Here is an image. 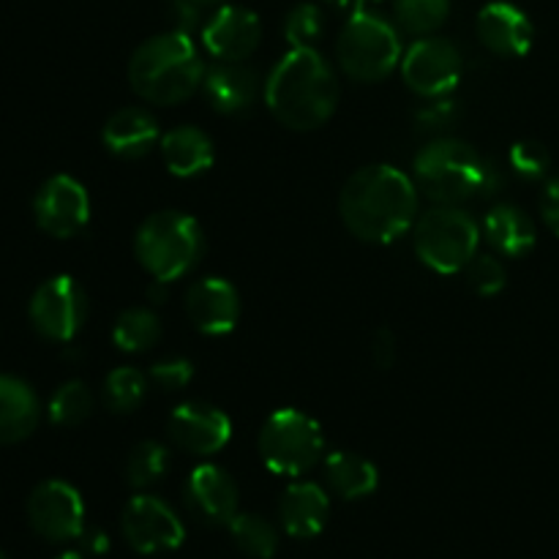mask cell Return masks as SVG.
<instances>
[{
  "instance_id": "6da1fadb",
  "label": "cell",
  "mask_w": 559,
  "mask_h": 559,
  "mask_svg": "<svg viewBox=\"0 0 559 559\" xmlns=\"http://www.w3.org/2000/svg\"><path fill=\"white\" fill-rule=\"evenodd\" d=\"M338 213L364 243H393L418 216V186L391 164H371L344 183Z\"/></svg>"
},
{
  "instance_id": "7a4b0ae2",
  "label": "cell",
  "mask_w": 559,
  "mask_h": 559,
  "mask_svg": "<svg viewBox=\"0 0 559 559\" xmlns=\"http://www.w3.org/2000/svg\"><path fill=\"white\" fill-rule=\"evenodd\" d=\"M265 104L287 129L314 131L336 112L338 80L317 49H289L267 76Z\"/></svg>"
},
{
  "instance_id": "3957f363",
  "label": "cell",
  "mask_w": 559,
  "mask_h": 559,
  "mask_svg": "<svg viewBox=\"0 0 559 559\" xmlns=\"http://www.w3.org/2000/svg\"><path fill=\"white\" fill-rule=\"evenodd\" d=\"M205 71L189 33L167 31L136 47L129 63V82L142 102L173 107L194 96Z\"/></svg>"
},
{
  "instance_id": "277c9868",
  "label": "cell",
  "mask_w": 559,
  "mask_h": 559,
  "mask_svg": "<svg viewBox=\"0 0 559 559\" xmlns=\"http://www.w3.org/2000/svg\"><path fill=\"white\" fill-rule=\"evenodd\" d=\"M205 251V235L197 218L180 211H158L140 224L134 254L153 282H178L194 271Z\"/></svg>"
},
{
  "instance_id": "5b68a950",
  "label": "cell",
  "mask_w": 559,
  "mask_h": 559,
  "mask_svg": "<svg viewBox=\"0 0 559 559\" xmlns=\"http://www.w3.org/2000/svg\"><path fill=\"white\" fill-rule=\"evenodd\" d=\"M486 164L489 158L478 156L469 142L440 136L415 156V186L437 205H459V202L480 197Z\"/></svg>"
},
{
  "instance_id": "8992f818",
  "label": "cell",
  "mask_w": 559,
  "mask_h": 559,
  "mask_svg": "<svg viewBox=\"0 0 559 559\" xmlns=\"http://www.w3.org/2000/svg\"><path fill=\"white\" fill-rule=\"evenodd\" d=\"M336 60L349 80L380 82L402 63V38L385 16L358 9L338 33Z\"/></svg>"
},
{
  "instance_id": "52a82bcc",
  "label": "cell",
  "mask_w": 559,
  "mask_h": 559,
  "mask_svg": "<svg viewBox=\"0 0 559 559\" xmlns=\"http://www.w3.org/2000/svg\"><path fill=\"white\" fill-rule=\"evenodd\" d=\"M257 448L271 473L298 478L322 459L325 435L311 415L287 407L267 415Z\"/></svg>"
},
{
  "instance_id": "ba28073f",
  "label": "cell",
  "mask_w": 559,
  "mask_h": 559,
  "mask_svg": "<svg viewBox=\"0 0 559 559\" xmlns=\"http://www.w3.org/2000/svg\"><path fill=\"white\" fill-rule=\"evenodd\" d=\"M415 254L437 273H459L478 254L480 229L467 211L456 205L431 207L415 224Z\"/></svg>"
},
{
  "instance_id": "9c48e42d",
  "label": "cell",
  "mask_w": 559,
  "mask_h": 559,
  "mask_svg": "<svg viewBox=\"0 0 559 559\" xmlns=\"http://www.w3.org/2000/svg\"><path fill=\"white\" fill-rule=\"evenodd\" d=\"M31 322L49 342H71L85 328L87 295L71 276H52L33 293Z\"/></svg>"
},
{
  "instance_id": "30bf717a",
  "label": "cell",
  "mask_w": 559,
  "mask_h": 559,
  "mask_svg": "<svg viewBox=\"0 0 559 559\" xmlns=\"http://www.w3.org/2000/svg\"><path fill=\"white\" fill-rule=\"evenodd\" d=\"M462 52L442 36H424L404 52L402 76L409 91L424 98H440L456 91L462 80Z\"/></svg>"
},
{
  "instance_id": "8fae6325",
  "label": "cell",
  "mask_w": 559,
  "mask_h": 559,
  "mask_svg": "<svg viewBox=\"0 0 559 559\" xmlns=\"http://www.w3.org/2000/svg\"><path fill=\"white\" fill-rule=\"evenodd\" d=\"M27 522L33 533L49 544L80 540L85 530V502L66 480H44L27 500Z\"/></svg>"
},
{
  "instance_id": "7c38bea8",
  "label": "cell",
  "mask_w": 559,
  "mask_h": 559,
  "mask_svg": "<svg viewBox=\"0 0 559 559\" xmlns=\"http://www.w3.org/2000/svg\"><path fill=\"white\" fill-rule=\"evenodd\" d=\"M126 540L140 555H162L175 551L186 540V527L178 513L153 495L131 497L120 519Z\"/></svg>"
},
{
  "instance_id": "4fadbf2b",
  "label": "cell",
  "mask_w": 559,
  "mask_h": 559,
  "mask_svg": "<svg viewBox=\"0 0 559 559\" xmlns=\"http://www.w3.org/2000/svg\"><path fill=\"white\" fill-rule=\"evenodd\" d=\"M36 224L52 238H74L91 222V197L71 175H55L38 189L33 200Z\"/></svg>"
},
{
  "instance_id": "5bb4252c",
  "label": "cell",
  "mask_w": 559,
  "mask_h": 559,
  "mask_svg": "<svg viewBox=\"0 0 559 559\" xmlns=\"http://www.w3.org/2000/svg\"><path fill=\"white\" fill-rule=\"evenodd\" d=\"M169 437L180 451L194 453V456H213L233 437V420L213 404L186 402L169 415Z\"/></svg>"
},
{
  "instance_id": "9a60e30c",
  "label": "cell",
  "mask_w": 559,
  "mask_h": 559,
  "mask_svg": "<svg viewBox=\"0 0 559 559\" xmlns=\"http://www.w3.org/2000/svg\"><path fill=\"white\" fill-rule=\"evenodd\" d=\"M260 16L243 5H222L207 16L205 27H202L205 49L224 63H243L260 47Z\"/></svg>"
},
{
  "instance_id": "2e32d148",
  "label": "cell",
  "mask_w": 559,
  "mask_h": 559,
  "mask_svg": "<svg viewBox=\"0 0 559 559\" xmlns=\"http://www.w3.org/2000/svg\"><path fill=\"white\" fill-rule=\"evenodd\" d=\"M238 484L227 469L216 464H200L191 469L186 480V506L202 524L229 527V522L238 516Z\"/></svg>"
},
{
  "instance_id": "e0dca14e",
  "label": "cell",
  "mask_w": 559,
  "mask_h": 559,
  "mask_svg": "<svg viewBox=\"0 0 559 559\" xmlns=\"http://www.w3.org/2000/svg\"><path fill=\"white\" fill-rule=\"evenodd\" d=\"M186 317L205 336H227L240 320V295L233 282L205 276L186 293Z\"/></svg>"
},
{
  "instance_id": "ac0fdd59",
  "label": "cell",
  "mask_w": 559,
  "mask_h": 559,
  "mask_svg": "<svg viewBox=\"0 0 559 559\" xmlns=\"http://www.w3.org/2000/svg\"><path fill=\"white\" fill-rule=\"evenodd\" d=\"M478 38L489 52L502 55V58H522L533 47L535 27L519 5L495 0L480 9Z\"/></svg>"
},
{
  "instance_id": "d6986e66",
  "label": "cell",
  "mask_w": 559,
  "mask_h": 559,
  "mask_svg": "<svg viewBox=\"0 0 559 559\" xmlns=\"http://www.w3.org/2000/svg\"><path fill=\"white\" fill-rule=\"evenodd\" d=\"M328 516H331V500H328L325 489L309 484V480L287 486L282 502H278V519L289 538H317L325 530Z\"/></svg>"
},
{
  "instance_id": "ffe728a7",
  "label": "cell",
  "mask_w": 559,
  "mask_h": 559,
  "mask_svg": "<svg viewBox=\"0 0 559 559\" xmlns=\"http://www.w3.org/2000/svg\"><path fill=\"white\" fill-rule=\"evenodd\" d=\"M104 147L118 158H142L162 142L156 118L142 107H123L104 123Z\"/></svg>"
},
{
  "instance_id": "44dd1931",
  "label": "cell",
  "mask_w": 559,
  "mask_h": 559,
  "mask_svg": "<svg viewBox=\"0 0 559 559\" xmlns=\"http://www.w3.org/2000/svg\"><path fill=\"white\" fill-rule=\"evenodd\" d=\"M41 404L25 380L0 374V445H16L36 431Z\"/></svg>"
},
{
  "instance_id": "7402d4cb",
  "label": "cell",
  "mask_w": 559,
  "mask_h": 559,
  "mask_svg": "<svg viewBox=\"0 0 559 559\" xmlns=\"http://www.w3.org/2000/svg\"><path fill=\"white\" fill-rule=\"evenodd\" d=\"M207 104L222 115H240L257 102V74L246 63H218L202 80Z\"/></svg>"
},
{
  "instance_id": "603a6c76",
  "label": "cell",
  "mask_w": 559,
  "mask_h": 559,
  "mask_svg": "<svg viewBox=\"0 0 559 559\" xmlns=\"http://www.w3.org/2000/svg\"><path fill=\"white\" fill-rule=\"evenodd\" d=\"M162 158L175 178H197L205 169H211L216 158L213 140L197 126H180V129L167 131L158 142Z\"/></svg>"
},
{
  "instance_id": "cb8c5ba5",
  "label": "cell",
  "mask_w": 559,
  "mask_h": 559,
  "mask_svg": "<svg viewBox=\"0 0 559 559\" xmlns=\"http://www.w3.org/2000/svg\"><path fill=\"white\" fill-rule=\"evenodd\" d=\"M484 235L491 249L500 251L502 257H527L538 243V229L535 222L516 205H495L484 218Z\"/></svg>"
},
{
  "instance_id": "d4e9b609",
  "label": "cell",
  "mask_w": 559,
  "mask_h": 559,
  "mask_svg": "<svg viewBox=\"0 0 559 559\" xmlns=\"http://www.w3.org/2000/svg\"><path fill=\"white\" fill-rule=\"evenodd\" d=\"M325 480L333 495L355 502L374 495L377 486H380V473L369 459L358 456V453L333 451L325 459Z\"/></svg>"
},
{
  "instance_id": "484cf974",
  "label": "cell",
  "mask_w": 559,
  "mask_h": 559,
  "mask_svg": "<svg viewBox=\"0 0 559 559\" xmlns=\"http://www.w3.org/2000/svg\"><path fill=\"white\" fill-rule=\"evenodd\" d=\"M162 338V320L151 309H126L120 311L112 325V342L120 353L142 355L153 349Z\"/></svg>"
},
{
  "instance_id": "4316f807",
  "label": "cell",
  "mask_w": 559,
  "mask_h": 559,
  "mask_svg": "<svg viewBox=\"0 0 559 559\" xmlns=\"http://www.w3.org/2000/svg\"><path fill=\"white\" fill-rule=\"evenodd\" d=\"M229 535L235 546L251 559H273L278 549V530L257 513H238L229 522Z\"/></svg>"
},
{
  "instance_id": "83f0119b",
  "label": "cell",
  "mask_w": 559,
  "mask_h": 559,
  "mask_svg": "<svg viewBox=\"0 0 559 559\" xmlns=\"http://www.w3.org/2000/svg\"><path fill=\"white\" fill-rule=\"evenodd\" d=\"M147 396V377L134 366H118L104 380V402L115 415L134 413Z\"/></svg>"
},
{
  "instance_id": "f1b7e54d",
  "label": "cell",
  "mask_w": 559,
  "mask_h": 559,
  "mask_svg": "<svg viewBox=\"0 0 559 559\" xmlns=\"http://www.w3.org/2000/svg\"><path fill=\"white\" fill-rule=\"evenodd\" d=\"M393 14L413 36H435L451 14V0H393Z\"/></svg>"
},
{
  "instance_id": "f546056e",
  "label": "cell",
  "mask_w": 559,
  "mask_h": 559,
  "mask_svg": "<svg viewBox=\"0 0 559 559\" xmlns=\"http://www.w3.org/2000/svg\"><path fill=\"white\" fill-rule=\"evenodd\" d=\"M169 464H173L169 448L156 440H145L131 451L129 462H126V480L134 489H147L167 475Z\"/></svg>"
},
{
  "instance_id": "4dcf8cb0",
  "label": "cell",
  "mask_w": 559,
  "mask_h": 559,
  "mask_svg": "<svg viewBox=\"0 0 559 559\" xmlns=\"http://www.w3.org/2000/svg\"><path fill=\"white\" fill-rule=\"evenodd\" d=\"M47 413L49 420H52L55 426H63V429L80 426L82 420H87V415L93 413V396L91 391H87L85 382H63V385L52 393V399H49Z\"/></svg>"
},
{
  "instance_id": "1f68e13d",
  "label": "cell",
  "mask_w": 559,
  "mask_h": 559,
  "mask_svg": "<svg viewBox=\"0 0 559 559\" xmlns=\"http://www.w3.org/2000/svg\"><path fill=\"white\" fill-rule=\"evenodd\" d=\"M325 33V14L317 3H300L284 20V38L289 49H317Z\"/></svg>"
},
{
  "instance_id": "d6a6232c",
  "label": "cell",
  "mask_w": 559,
  "mask_h": 559,
  "mask_svg": "<svg viewBox=\"0 0 559 559\" xmlns=\"http://www.w3.org/2000/svg\"><path fill=\"white\" fill-rule=\"evenodd\" d=\"M508 164L516 175L527 180H540L551 167V156L540 142L522 140L508 151Z\"/></svg>"
},
{
  "instance_id": "836d02e7",
  "label": "cell",
  "mask_w": 559,
  "mask_h": 559,
  "mask_svg": "<svg viewBox=\"0 0 559 559\" xmlns=\"http://www.w3.org/2000/svg\"><path fill=\"white\" fill-rule=\"evenodd\" d=\"M464 271L467 284L478 295H497L506 287V265L495 254H475Z\"/></svg>"
},
{
  "instance_id": "e575fe53",
  "label": "cell",
  "mask_w": 559,
  "mask_h": 559,
  "mask_svg": "<svg viewBox=\"0 0 559 559\" xmlns=\"http://www.w3.org/2000/svg\"><path fill=\"white\" fill-rule=\"evenodd\" d=\"M456 120L459 104L451 102L448 96L429 98V104H424V107L415 112V126H418V131H424V134H440V131L451 129Z\"/></svg>"
},
{
  "instance_id": "d590c367",
  "label": "cell",
  "mask_w": 559,
  "mask_h": 559,
  "mask_svg": "<svg viewBox=\"0 0 559 559\" xmlns=\"http://www.w3.org/2000/svg\"><path fill=\"white\" fill-rule=\"evenodd\" d=\"M151 382L162 391H183L194 377V364L186 358H167L151 366Z\"/></svg>"
},
{
  "instance_id": "8d00e7d4",
  "label": "cell",
  "mask_w": 559,
  "mask_h": 559,
  "mask_svg": "<svg viewBox=\"0 0 559 559\" xmlns=\"http://www.w3.org/2000/svg\"><path fill=\"white\" fill-rule=\"evenodd\" d=\"M207 0H169L167 14L173 22V31L189 33L197 27H205L207 22Z\"/></svg>"
},
{
  "instance_id": "74e56055",
  "label": "cell",
  "mask_w": 559,
  "mask_h": 559,
  "mask_svg": "<svg viewBox=\"0 0 559 559\" xmlns=\"http://www.w3.org/2000/svg\"><path fill=\"white\" fill-rule=\"evenodd\" d=\"M540 213H544L546 227L559 238V178L546 183L544 197H540Z\"/></svg>"
},
{
  "instance_id": "f35d334b",
  "label": "cell",
  "mask_w": 559,
  "mask_h": 559,
  "mask_svg": "<svg viewBox=\"0 0 559 559\" xmlns=\"http://www.w3.org/2000/svg\"><path fill=\"white\" fill-rule=\"evenodd\" d=\"M371 358L380 369H391L393 360H396V336H393L388 328H382L374 336V344H371Z\"/></svg>"
},
{
  "instance_id": "ab89813d",
  "label": "cell",
  "mask_w": 559,
  "mask_h": 559,
  "mask_svg": "<svg viewBox=\"0 0 559 559\" xmlns=\"http://www.w3.org/2000/svg\"><path fill=\"white\" fill-rule=\"evenodd\" d=\"M80 544H82V551H85V555H104V551H109V538L96 527L82 530Z\"/></svg>"
},
{
  "instance_id": "60d3db41",
  "label": "cell",
  "mask_w": 559,
  "mask_h": 559,
  "mask_svg": "<svg viewBox=\"0 0 559 559\" xmlns=\"http://www.w3.org/2000/svg\"><path fill=\"white\" fill-rule=\"evenodd\" d=\"M328 3H331L333 9H338V11H344V9L358 11V9H360V3H364V0H328Z\"/></svg>"
},
{
  "instance_id": "b9f144b4",
  "label": "cell",
  "mask_w": 559,
  "mask_h": 559,
  "mask_svg": "<svg viewBox=\"0 0 559 559\" xmlns=\"http://www.w3.org/2000/svg\"><path fill=\"white\" fill-rule=\"evenodd\" d=\"M55 559H87L85 551H63V555H58Z\"/></svg>"
},
{
  "instance_id": "7bdbcfd3",
  "label": "cell",
  "mask_w": 559,
  "mask_h": 559,
  "mask_svg": "<svg viewBox=\"0 0 559 559\" xmlns=\"http://www.w3.org/2000/svg\"><path fill=\"white\" fill-rule=\"evenodd\" d=\"M0 559H9V557H5V555H3V551H0Z\"/></svg>"
},
{
  "instance_id": "ee69618b",
  "label": "cell",
  "mask_w": 559,
  "mask_h": 559,
  "mask_svg": "<svg viewBox=\"0 0 559 559\" xmlns=\"http://www.w3.org/2000/svg\"><path fill=\"white\" fill-rule=\"evenodd\" d=\"M364 3H369V0H364ZM371 3H377V0H371Z\"/></svg>"
},
{
  "instance_id": "f6af8a7d",
  "label": "cell",
  "mask_w": 559,
  "mask_h": 559,
  "mask_svg": "<svg viewBox=\"0 0 559 559\" xmlns=\"http://www.w3.org/2000/svg\"><path fill=\"white\" fill-rule=\"evenodd\" d=\"M207 3H213V0H207Z\"/></svg>"
}]
</instances>
